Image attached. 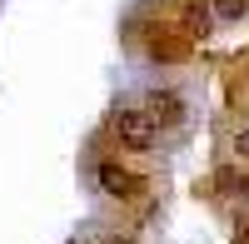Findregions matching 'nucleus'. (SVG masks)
<instances>
[{
  "instance_id": "1a4fd4ad",
  "label": "nucleus",
  "mask_w": 249,
  "mask_h": 244,
  "mask_svg": "<svg viewBox=\"0 0 249 244\" xmlns=\"http://www.w3.org/2000/svg\"><path fill=\"white\" fill-rule=\"evenodd\" d=\"M234 244H249V219H244V225L234 229Z\"/></svg>"
},
{
  "instance_id": "423d86ee",
  "label": "nucleus",
  "mask_w": 249,
  "mask_h": 244,
  "mask_svg": "<svg viewBox=\"0 0 249 244\" xmlns=\"http://www.w3.org/2000/svg\"><path fill=\"white\" fill-rule=\"evenodd\" d=\"M210 10H214V25H239L249 15V0H210Z\"/></svg>"
},
{
  "instance_id": "39448f33",
  "label": "nucleus",
  "mask_w": 249,
  "mask_h": 244,
  "mask_svg": "<svg viewBox=\"0 0 249 244\" xmlns=\"http://www.w3.org/2000/svg\"><path fill=\"white\" fill-rule=\"evenodd\" d=\"M190 45H195L190 35H179V30H160V35H150V60H160V65H175V60L190 55Z\"/></svg>"
},
{
  "instance_id": "f257e3e1",
  "label": "nucleus",
  "mask_w": 249,
  "mask_h": 244,
  "mask_svg": "<svg viewBox=\"0 0 249 244\" xmlns=\"http://www.w3.org/2000/svg\"><path fill=\"white\" fill-rule=\"evenodd\" d=\"M110 130L120 139V150H155L160 145V130H155V120L144 115V110H115Z\"/></svg>"
},
{
  "instance_id": "20e7f679",
  "label": "nucleus",
  "mask_w": 249,
  "mask_h": 244,
  "mask_svg": "<svg viewBox=\"0 0 249 244\" xmlns=\"http://www.w3.org/2000/svg\"><path fill=\"white\" fill-rule=\"evenodd\" d=\"M210 30H214V10H210V0H184V5H179V35L204 40Z\"/></svg>"
},
{
  "instance_id": "7ed1b4c3",
  "label": "nucleus",
  "mask_w": 249,
  "mask_h": 244,
  "mask_svg": "<svg viewBox=\"0 0 249 244\" xmlns=\"http://www.w3.org/2000/svg\"><path fill=\"white\" fill-rule=\"evenodd\" d=\"M140 110L155 120V130H179V125H184V95H179V90H160V85H155L150 95H144Z\"/></svg>"
},
{
  "instance_id": "6e6552de",
  "label": "nucleus",
  "mask_w": 249,
  "mask_h": 244,
  "mask_svg": "<svg viewBox=\"0 0 249 244\" xmlns=\"http://www.w3.org/2000/svg\"><path fill=\"white\" fill-rule=\"evenodd\" d=\"M230 150H234V159H239V165H249V125H244V130H234Z\"/></svg>"
},
{
  "instance_id": "9d476101",
  "label": "nucleus",
  "mask_w": 249,
  "mask_h": 244,
  "mask_svg": "<svg viewBox=\"0 0 249 244\" xmlns=\"http://www.w3.org/2000/svg\"><path fill=\"white\" fill-rule=\"evenodd\" d=\"M100 244H135V239H120V234H110V239H100Z\"/></svg>"
},
{
  "instance_id": "9b49d317",
  "label": "nucleus",
  "mask_w": 249,
  "mask_h": 244,
  "mask_svg": "<svg viewBox=\"0 0 249 244\" xmlns=\"http://www.w3.org/2000/svg\"><path fill=\"white\" fill-rule=\"evenodd\" d=\"M239 199H244V205H249V179H244V190H239Z\"/></svg>"
},
{
  "instance_id": "0eeeda50",
  "label": "nucleus",
  "mask_w": 249,
  "mask_h": 244,
  "mask_svg": "<svg viewBox=\"0 0 249 244\" xmlns=\"http://www.w3.org/2000/svg\"><path fill=\"white\" fill-rule=\"evenodd\" d=\"M244 179H249V174L239 170V159H234V165H219V170H214V190H219V194H239Z\"/></svg>"
},
{
  "instance_id": "f03ea898",
  "label": "nucleus",
  "mask_w": 249,
  "mask_h": 244,
  "mask_svg": "<svg viewBox=\"0 0 249 244\" xmlns=\"http://www.w3.org/2000/svg\"><path fill=\"white\" fill-rule=\"evenodd\" d=\"M95 185H100V194H110V199H140L144 194V179L130 174L115 155L110 159H95Z\"/></svg>"
}]
</instances>
